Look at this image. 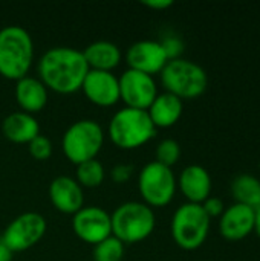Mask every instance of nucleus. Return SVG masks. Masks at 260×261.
<instances>
[{
  "label": "nucleus",
  "mask_w": 260,
  "mask_h": 261,
  "mask_svg": "<svg viewBox=\"0 0 260 261\" xmlns=\"http://www.w3.org/2000/svg\"><path fill=\"white\" fill-rule=\"evenodd\" d=\"M138 188L146 205L162 208L173 200L178 182L172 168L153 161L146 164L139 171Z\"/></svg>",
  "instance_id": "nucleus-8"
},
{
  "label": "nucleus",
  "mask_w": 260,
  "mask_h": 261,
  "mask_svg": "<svg viewBox=\"0 0 260 261\" xmlns=\"http://www.w3.org/2000/svg\"><path fill=\"white\" fill-rule=\"evenodd\" d=\"M133 165L130 164H118L112 168L110 171V179L115 182V184H126L130 180V177L133 176Z\"/></svg>",
  "instance_id": "nucleus-27"
},
{
  "label": "nucleus",
  "mask_w": 260,
  "mask_h": 261,
  "mask_svg": "<svg viewBox=\"0 0 260 261\" xmlns=\"http://www.w3.org/2000/svg\"><path fill=\"white\" fill-rule=\"evenodd\" d=\"M161 83L166 92L179 99H196L205 93L208 86V75L202 66L192 60H172L161 70Z\"/></svg>",
  "instance_id": "nucleus-4"
},
{
  "label": "nucleus",
  "mask_w": 260,
  "mask_h": 261,
  "mask_svg": "<svg viewBox=\"0 0 260 261\" xmlns=\"http://www.w3.org/2000/svg\"><path fill=\"white\" fill-rule=\"evenodd\" d=\"M211 219L205 214L202 205L184 203L172 217V237L184 251L199 249L210 232Z\"/></svg>",
  "instance_id": "nucleus-6"
},
{
  "label": "nucleus",
  "mask_w": 260,
  "mask_h": 261,
  "mask_svg": "<svg viewBox=\"0 0 260 261\" xmlns=\"http://www.w3.org/2000/svg\"><path fill=\"white\" fill-rule=\"evenodd\" d=\"M28 148H29V153L34 159L37 161H46L51 158L52 154V142L49 138L43 136V135H38L35 136L29 144H28Z\"/></svg>",
  "instance_id": "nucleus-25"
},
{
  "label": "nucleus",
  "mask_w": 260,
  "mask_h": 261,
  "mask_svg": "<svg viewBox=\"0 0 260 261\" xmlns=\"http://www.w3.org/2000/svg\"><path fill=\"white\" fill-rule=\"evenodd\" d=\"M176 182L188 203L202 205L211 196V176L202 165L185 167Z\"/></svg>",
  "instance_id": "nucleus-15"
},
{
  "label": "nucleus",
  "mask_w": 260,
  "mask_h": 261,
  "mask_svg": "<svg viewBox=\"0 0 260 261\" xmlns=\"http://www.w3.org/2000/svg\"><path fill=\"white\" fill-rule=\"evenodd\" d=\"M231 196L234 199V203L248 206V208H259L260 206V179L248 174L242 173L238 174L230 185Z\"/></svg>",
  "instance_id": "nucleus-21"
},
{
  "label": "nucleus",
  "mask_w": 260,
  "mask_h": 261,
  "mask_svg": "<svg viewBox=\"0 0 260 261\" xmlns=\"http://www.w3.org/2000/svg\"><path fill=\"white\" fill-rule=\"evenodd\" d=\"M155 161L159 162L161 165H166L169 168H172L181 158V145L178 141L175 139H162L155 150Z\"/></svg>",
  "instance_id": "nucleus-24"
},
{
  "label": "nucleus",
  "mask_w": 260,
  "mask_h": 261,
  "mask_svg": "<svg viewBox=\"0 0 260 261\" xmlns=\"http://www.w3.org/2000/svg\"><path fill=\"white\" fill-rule=\"evenodd\" d=\"M12 252H11V249L2 242V239H0V261H12Z\"/></svg>",
  "instance_id": "nucleus-30"
},
{
  "label": "nucleus",
  "mask_w": 260,
  "mask_h": 261,
  "mask_svg": "<svg viewBox=\"0 0 260 261\" xmlns=\"http://www.w3.org/2000/svg\"><path fill=\"white\" fill-rule=\"evenodd\" d=\"M159 43H161V46H162L167 58H169V61L181 58V55L184 52V41L179 37H176V35H167L162 40H159Z\"/></svg>",
  "instance_id": "nucleus-26"
},
{
  "label": "nucleus",
  "mask_w": 260,
  "mask_h": 261,
  "mask_svg": "<svg viewBox=\"0 0 260 261\" xmlns=\"http://www.w3.org/2000/svg\"><path fill=\"white\" fill-rule=\"evenodd\" d=\"M107 132L118 148L133 150L149 142L156 135V127L147 110L124 107L112 116Z\"/></svg>",
  "instance_id": "nucleus-3"
},
{
  "label": "nucleus",
  "mask_w": 260,
  "mask_h": 261,
  "mask_svg": "<svg viewBox=\"0 0 260 261\" xmlns=\"http://www.w3.org/2000/svg\"><path fill=\"white\" fill-rule=\"evenodd\" d=\"M112 236L126 243H138L146 240L155 229V213L144 202H126L120 205L113 214Z\"/></svg>",
  "instance_id": "nucleus-5"
},
{
  "label": "nucleus",
  "mask_w": 260,
  "mask_h": 261,
  "mask_svg": "<svg viewBox=\"0 0 260 261\" xmlns=\"http://www.w3.org/2000/svg\"><path fill=\"white\" fill-rule=\"evenodd\" d=\"M202 208H204L205 214H207L210 219H213V217H221V216L224 214V211H225L224 202H222L219 197H213V196H210V197L202 203Z\"/></svg>",
  "instance_id": "nucleus-28"
},
{
  "label": "nucleus",
  "mask_w": 260,
  "mask_h": 261,
  "mask_svg": "<svg viewBox=\"0 0 260 261\" xmlns=\"http://www.w3.org/2000/svg\"><path fill=\"white\" fill-rule=\"evenodd\" d=\"M49 199L55 210L64 214L78 213L84 203L81 185L69 176H58L51 182Z\"/></svg>",
  "instance_id": "nucleus-16"
},
{
  "label": "nucleus",
  "mask_w": 260,
  "mask_h": 261,
  "mask_svg": "<svg viewBox=\"0 0 260 261\" xmlns=\"http://www.w3.org/2000/svg\"><path fill=\"white\" fill-rule=\"evenodd\" d=\"M219 232L228 242H241L254 232V210L233 203L219 217Z\"/></svg>",
  "instance_id": "nucleus-14"
},
{
  "label": "nucleus",
  "mask_w": 260,
  "mask_h": 261,
  "mask_svg": "<svg viewBox=\"0 0 260 261\" xmlns=\"http://www.w3.org/2000/svg\"><path fill=\"white\" fill-rule=\"evenodd\" d=\"M34 60V41L31 34L18 26L9 24L0 29V75L18 81L28 75Z\"/></svg>",
  "instance_id": "nucleus-2"
},
{
  "label": "nucleus",
  "mask_w": 260,
  "mask_h": 261,
  "mask_svg": "<svg viewBox=\"0 0 260 261\" xmlns=\"http://www.w3.org/2000/svg\"><path fill=\"white\" fill-rule=\"evenodd\" d=\"M81 90L90 102L100 107H110L120 101V81L112 72L90 69Z\"/></svg>",
  "instance_id": "nucleus-13"
},
{
  "label": "nucleus",
  "mask_w": 260,
  "mask_h": 261,
  "mask_svg": "<svg viewBox=\"0 0 260 261\" xmlns=\"http://www.w3.org/2000/svg\"><path fill=\"white\" fill-rule=\"evenodd\" d=\"M143 5L150 9H155V11H164L170 6H173V2L172 0H144Z\"/></svg>",
  "instance_id": "nucleus-29"
},
{
  "label": "nucleus",
  "mask_w": 260,
  "mask_h": 261,
  "mask_svg": "<svg viewBox=\"0 0 260 261\" xmlns=\"http://www.w3.org/2000/svg\"><path fill=\"white\" fill-rule=\"evenodd\" d=\"M84 60L92 70H106L112 72L120 61H121V50L120 47L107 40H98L90 43L84 50H83Z\"/></svg>",
  "instance_id": "nucleus-20"
},
{
  "label": "nucleus",
  "mask_w": 260,
  "mask_h": 261,
  "mask_svg": "<svg viewBox=\"0 0 260 261\" xmlns=\"http://www.w3.org/2000/svg\"><path fill=\"white\" fill-rule=\"evenodd\" d=\"M15 99L21 112L34 115L46 107L48 89L38 78L26 75L15 84Z\"/></svg>",
  "instance_id": "nucleus-17"
},
{
  "label": "nucleus",
  "mask_w": 260,
  "mask_h": 261,
  "mask_svg": "<svg viewBox=\"0 0 260 261\" xmlns=\"http://www.w3.org/2000/svg\"><path fill=\"white\" fill-rule=\"evenodd\" d=\"M89 70L83 50L67 46L48 49L38 61V80L46 89L63 95L81 90Z\"/></svg>",
  "instance_id": "nucleus-1"
},
{
  "label": "nucleus",
  "mask_w": 260,
  "mask_h": 261,
  "mask_svg": "<svg viewBox=\"0 0 260 261\" xmlns=\"http://www.w3.org/2000/svg\"><path fill=\"white\" fill-rule=\"evenodd\" d=\"M93 261H121L124 257V243L115 236H109L93 246Z\"/></svg>",
  "instance_id": "nucleus-23"
},
{
  "label": "nucleus",
  "mask_w": 260,
  "mask_h": 261,
  "mask_svg": "<svg viewBox=\"0 0 260 261\" xmlns=\"http://www.w3.org/2000/svg\"><path fill=\"white\" fill-rule=\"evenodd\" d=\"M3 135L15 144H29L35 136L40 135V125L34 115L25 112H12L9 113L3 124Z\"/></svg>",
  "instance_id": "nucleus-19"
},
{
  "label": "nucleus",
  "mask_w": 260,
  "mask_h": 261,
  "mask_svg": "<svg viewBox=\"0 0 260 261\" xmlns=\"http://www.w3.org/2000/svg\"><path fill=\"white\" fill-rule=\"evenodd\" d=\"M259 168H260V165H259Z\"/></svg>",
  "instance_id": "nucleus-32"
},
{
  "label": "nucleus",
  "mask_w": 260,
  "mask_h": 261,
  "mask_svg": "<svg viewBox=\"0 0 260 261\" xmlns=\"http://www.w3.org/2000/svg\"><path fill=\"white\" fill-rule=\"evenodd\" d=\"M48 229L46 219L34 211L17 216L5 229L2 242L11 249V252H21L35 246Z\"/></svg>",
  "instance_id": "nucleus-9"
},
{
  "label": "nucleus",
  "mask_w": 260,
  "mask_h": 261,
  "mask_svg": "<svg viewBox=\"0 0 260 261\" xmlns=\"http://www.w3.org/2000/svg\"><path fill=\"white\" fill-rule=\"evenodd\" d=\"M120 99L126 102V107L147 110L158 95V87L153 76L127 69L120 78Z\"/></svg>",
  "instance_id": "nucleus-10"
},
{
  "label": "nucleus",
  "mask_w": 260,
  "mask_h": 261,
  "mask_svg": "<svg viewBox=\"0 0 260 261\" xmlns=\"http://www.w3.org/2000/svg\"><path fill=\"white\" fill-rule=\"evenodd\" d=\"M254 232L260 239V206L254 210Z\"/></svg>",
  "instance_id": "nucleus-31"
},
{
  "label": "nucleus",
  "mask_w": 260,
  "mask_h": 261,
  "mask_svg": "<svg viewBox=\"0 0 260 261\" xmlns=\"http://www.w3.org/2000/svg\"><path fill=\"white\" fill-rule=\"evenodd\" d=\"M182 112H184V101L169 92L158 93L153 102L150 104V107L147 109V113L156 130L169 128L175 125L181 119Z\"/></svg>",
  "instance_id": "nucleus-18"
},
{
  "label": "nucleus",
  "mask_w": 260,
  "mask_h": 261,
  "mask_svg": "<svg viewBox=\"0 0 260 261\" xmlns=\"http://www.w3.org/2000/svg\"><path fill=\"white\" fill-rule=\"evenodd\" d=\"M104 142V132L93 119H80L67 127L61 145L64 156L75 165L97 159Z\"/></svg>",
  "instance_id": "nucleus-7"
},
{
  "label": "nucleus",
  "mask_w": 260,
  "mask_h": 261,
  "mask_svg": "<svg viewBox=\"0 0 260 261\" xmlns=\"http://www.w3.org/2000/svg\"><path fill=\"white\" fill-rule=\"evenodd\" d=\"M72 228L83 242L97 245L112 236L110 214L100 206H83L74 214Z\"/></svg>",
  "instance_id": "nucleus-11"
},
{
  "label": "nucleus",
  "mask_w": 260,
  "mask_h": 261,
  "mask_svg": "<svg viewBox=\"0 0 260 261\" xmlns=\"http://www.w3.org/2000/svg\"><path fill=\"white\" fill-rule=\"evenodd\" d=\"M106 171L98 159H90L77 165V182L86 188L100 187L104 180Z\"/></svg>",
  "instance_id": "nucleus-22"
},
{
  "label": "nucleus",
  "mask_w": 260,
  "mask_h": 261,
  "mask_svg": "<svg viewBox=\"0 0 260 261\" xmlns=\"http://www.w3.org/2000/svg\"><path fill=\"white\" fill-rule=\"evenodd\" d=\"M126 61L129 69L153 76L155 73H161V70L169 63V58L159 41L139 40L127 49Z\"/></svg>",
  "instance_id": "nucleus-12"
}]
</instances>
